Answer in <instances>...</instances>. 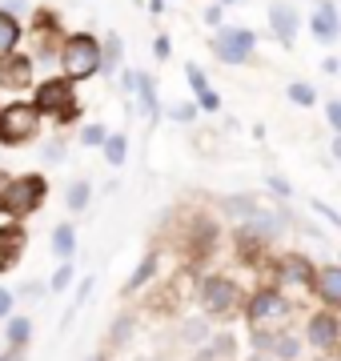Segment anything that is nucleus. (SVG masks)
I'll return each mask as SVG.
<instances>
[{
	"instance_id": "obj_24",
	"label": "nucleus",
	"mask_w": 341,
	"mask_h": 361,
	"mask_svg": "<svg viewBox=\"0 0 341 361\" xmlns=\"http://www.w3.org/2000/svg\"><path fill=\"white\" fill-rule=\"evenodd\" d=\"M269 345L277 349V357H297V337H293V334H277Z\"/></svg>"
},
{
	"instance_id": "obj_7",
	"label": "nucleus",
	"mask_w": 341,
	"mask_h": 361,
	"mask_svg": "<svg viewBox=\"0 0 341 361\" xmlns=\"http://www.w3.org/2000/svg\"><path fill=\"white\" fill-rule=\"evenodd\" d=\"M269 25H273V37L281 40V44H293V40H297V28H302V16H297L293 4L273 0V4H269Z\"/></svg>"
},
{
	"instance_id": "obj_1",
	"label": "nucleus",
	"mask_w": 341,
	"mask_h": 361,
	"mask_svg": "<svg viewBox=\"0 0 341 361\" xmlns=\"http://www.w3.org/2000/svg\"><path fill=\"white\" fill-rule=\"evenodd\" d=\"M61 68L68 80H85L101 68V40L89 32H73L61 40Z\"/></svg>"
},
{
	"instance_id": "obj_28",
	"label": "nucleus",
	"mask_w": 341,
	"mask_h": 361,
	"mask_svg": "<svg viewBox=\"0 0 341 361\" xmlns=\"http://www.w3.org/2000/svg\"><path fill=\"white\" fill-rule=\"evenodd\" d=\"M68 281H73V265L65 261V265L53 273V289H68Z\"/></svg>"
},
{
	"instance_id": "obj_47",
	"label": "nucleus",
	"mask_w": 341,
	"mask_h": 361,
	"mask_svg": "<svg viewBox=\"0 0 341 361\" xmlns=\"http://www.w3.org/2000/svg\"><path fill=\"white\" fill-rule=\"evenodd\" d=\"M137 4H141V0H137Z\"/></svg>"
},
{
	"instance_id": "obj_6",
	"label": "nucleus",
	"mask_w": 341,
	"mask_h": 361,
	"mask_svg": "<svg viewBox=\"0 0 341 361\" xmlns=\"http://www.w3.org/2000/svg\"><path fill=\"white\" fill-rule=\"evenodd\" d=\"M32 68H37V61L25 56V52H8V56H0V89L25 92L28 85H32Z\"/></svg>"
},
{
	"instance_id": "obj_26",
	"label": "nucleus",
	"mask_w": 341,
	"mask_h": 361,
	"mask_svg": "<svg viewBox=\"0 0 341 361\" xmlns=\"http://www.w3.org/2000/svg\"><path fill=\"white\" fill-rule=\"evenodd\" d=\"M125 149H129V141H125V137H105V157L113 161V165H120V161H125Z\"/></svg>"
},
{
	"instance_id": "obj_10",
	"label": "nucleus",
	"mask_w": 341,
	"mask_h": 361,
	"mask_svg": "<svg viewBox=\"0 0 341 361\" xmlns=\"http://www.w3.org/2000/svg\"><path fill=\"white\" fill-rule=\"evenodd\" d=\"M25 229H0V273L13 269L16 261H20V253H25Z\"/></svg>"
},
{
	"instance_id": "obj_32",
	"label": "nucleus",
	"mask_w": 341,
	"mask_h": 361,
	"mask_svg": "<svg viewBox=\"0 0 341 361\" xmlns=\"http://www.w3.org/2000/svg\"><path fill=\"white\" fill-rule=\"evenodd\" d=\"M129 329H132V322H129V317H120V322H117V329H113V345H120Z\"/></svg>"
},
{
	"instance_id": "obj_25",
	"label": "nucleus",
	"mask_w": 341,
	"mask_h": 361,
	"mask_svg": "<svg viewBox=\"0 0 341 361\" xmlns=\"http://www.w3.org/2000/svg\"><path fill=\"white\" fill-rule=\"evenodd\" d=\"M89 205V180H77L73 189H68V209L77 213V209H85Z\"/></svg>"
},
{
	"instance_id": "obj_34",
	"label": "nucleus",
	"mask_w": 341,
	"mask_h": 361,
	"mask_svg": "<svg viewBox=\"0 0 341 361\" xmlns=\"http://www.w3.org/2000/svg\"><path fill=\"white\" fill-rule=\"evenodd\" d=\"M185 337H189V341H201V337H205V325H201V322H189V325H185Z\"/></svg>"
},
{
	"instance_id": "obj_18",
	"label": "nucleus",
	"mask_w": 341,
	"mask_h": 361,
	"mask_svg": "<svg viewBox=\"0 0 341 361\" xmlns=\"http://www.w3.org/2000/svg\"><path fill=\"white\" fill-rule=\"evenodd\" d=\"M281 273H285L289 281H314V269H309L305 257H285L281 261Z\"/></svg>"
},
{
	"instance_id": "obj_39",
	"label": "nucleus",
	"mask_w": 341,
	"mask_h": 361,
	"mask_svg": "<svg viewBox=\"0 0 341 361\" xmlns=\"http://www.w3.org/2000/svg\"><path fill=\"white\" fill-rule=\"evenodd\" d=\"M205 20H209V25H221V4H213L209 13H205Z\"/></svg>"
},
{
	"instance_id": "obj_4",
	"label": "nucleus",
	"mask_w": 341,
	"mask_h": 361,
	"mask_svg": "<svg viewBox=\"0 0 341 361\" xmlns=\"http://www.w3.org/2000/svg\"><path fill=\"white\" fill-rule=\"evenodd\" d=\"M44 201V177L37 173H28L20 180H8V197H4V209L13 213V217H28L32 209Z\"/></svg>"
},
{
	"instance_id": "obj_46",
	"label": "nucleus",
	"mask_w": 341,
	"mask_h": 361,
	"mask_svg": "<svg viewBox=\"0 0 341 361\" xmlns=\"http://www.w3.org/2000/svg\"><path fill=\"white\" fill-rule=\"evenodd\" d=\"M221 4H237V0H221Z\"/></svg>"
},
{
	"instance_id": "obj_22",
	"label": "nucleus",
	"mask_w": 341,
	"mask_h": 361,
	"mask_svg": "<svg viewBox=\"0 0 341 361\" xmlns=\"http://www.w3.org/2000/svg\"><path fill=\"white\" fill-rule=\"evenodd\" d=\"M28 334H32V325L25 322V317H16V322H8V341H13V349H20L28 341Z\"/></svg>"
},
{
	"instance_id": "obj_13",
	"label": "nucleus",
	"mask_w": 341,
	"mask_h": 361,
	"mask_svg": "<svg viewBox=\"0 0 341 361\" xmlns=\"http://www.w3.org/2000/svg\"><path fill=\"white\" fill-rule=\"evenodd\" d=\"M277 313H285V301L277 293H257L249 305V317L253 322H265V317H277Z\"/></svg>"
},
{
	"instance_id": "obj_43",
	"label": "nucleus",
	"mask_w": 341,
	"mask_h": 361,
	"mask_svg": "<svg viewBox=\"0 0 341 361\" xmlns=\"http://www.w3.org/2000/svg\"><path fill=\"white\" fill-rule=\"evenodd\" d=\"M165 4L169 0H149V13H165Z\"/></svg>"
},
{
	"instance_id": "obj_29",
	"label": "nucleus",
	"mask_w": 341,
	"mask_h": 361,
	"mask_svg": "<svg viewBox=\"0 0 341 361\" xmlns=\"http://www.w3.org/2000/svg\"><path fill=\"white\" fill-rule=\"evenodd\" d=\"M80 141H85V145H101V141H105V129H101V125H85Z\"/></svg>"
},
{
	"instance_id": "obj_2",
	"label": "nucleus",
	"mask_w": 341,
	"mask_h": 361,
	"mask_svg": "<svg viewBox=\"0 0 341 361\" xmlns=\"http://www.w3.org/2000/svg\"><path fill=\"white\" fill-rule=\"evenodd\" d=\"M37 121H40L37 104H8V109H0V141L4 145L28 141L37 133Z\"/></svg>"
},
{
	"instance_id": "obj_30",
	"label": "nucleus",
	"mask_w": 341,
	"mask_h": 361,
	"mask_svg": "<svg viewBox=\"0 0 341 361\" xmlns=\"http://www.w3.org/2000/svg\"><path fill=\"white\" fill-rule=\"evenodd\" d=\"M173 116H177V121H197V104H177Z\"/></svg>"
},
{
	"instance_id": "obj_41",
	"label": "nucleus",
	"mask_w": 341,
	"mask_h": 361,
	"mask_svg": "<svg viewBox=\"0 0 341 361\" xmlns=\"http://www.w3.org/2000/svg\"><path fill=\"white\" fill-rule=\"evenodd\" d=\"M4 197H8V173H0V209H4Z\"/></svg>"
},
{
	"instance_id": "obj_19",
	"label": "nucleus",
	"mask_w": 341,
	"mask_h": 361,
	"mask_svg": "<svg viewBox=\"0 0 341 361\" xmlns=\"http://www.w3.org/2000/svg\"><path fill=\"white\" fill-rule=\"evenodd\" d=\"M249 229H253V233H261V237H277L281 221H277V213H261V209H257V213L249 217Z\"/></svg>"
},
{
	"instance_id": "obj_27",
	"label": "nucleus",
	"mask_w": 341,
	"mask_h": 361,
	"mask_svg": "<svg viewBox=\"0 0 341 361\" xmlns=\"http://www.w3.org/2000/svg\"><path fill=\"white\" fill-rule=\"evenodd\" d=\"M289 97H293L297 104H314V89L302 85V80H297V85H289Z\"/></svg>"
},
{
	"instance_id": "obj_44",
	"label": "nucleus",
	"mask_w": 341,
	"mask_h": 361,
	"mask_svg": "<svg viewBox=\"0 0 341 361\" xmlns=\"http://www.w3.org/2000/svg\"><path fill=\"white\" fill-rule=\"evenodd\" d=\"M0 361H20V349H13V353H4Z\"/></svg>"
},
{
	"instance_id": "obj_16",
	"label": "nucleus",
	"mask_w": 341,
	"mask_h": 361,
	"mask_svg": "<svg viewBox=\"0 0 341 361\" xmlns=\"http://www.w3.org/2000/svg\"><path fill=\"white\" fill-rule=\"evenodd\" d=\"M117 65H120V37L108 32L105 44H101V73H113Z\"/></svg>"
},
{
	"instance_id": "obj_5",
	"label": "nucleus",
	"mask_w": 341,
	"mask_h": 361,
	"mask_svg": "<svg viewBox=\"0 0 341 361\" xmlns=\"http://www.w3.org/2000/svg\"><path fill=\"white\" fill-rule=\"evenodd\" d=\"M37 109L40 113H56L61 121L65 116H77V104H73V85H68V77L61 80H44L37 89Z\"/></svg>"
},
{
	"instance_id": "obj_9",
	"label": "nucleus",
	"mask_w": 341,
	"mask_h": 361,
	"mask_svg": "<svg viewBox=\"0 0 341 361\" xmlns=\"http://www.w3.org/2000/svg\"><path fill=\"white\" fill-rule=\"evenodd\" d=\"M309 28H314V37L321 40V44H329V40H337V8H333V0H321L317 4L314 20H309Z\"/></svg>"
},
{
	"instance_id": "obj_21",
	"label": "nucleus",
	"mask_w": 341,
	"mask_h": 361,
	"mask_svg": "<svg viewBox=\"0 0 341 361\" xmlns=\"http://www.w3.org/2000/svg\"><path fill=\"white\" fill-rule=\"evenodd\" d=\"M185 77H189V85H193V97H205V92H209V80H205V73H201L197 65H193V61H189V65H185Z\"/></svg>"
},
{
	"instance_id": "obj_14",
	"label": "nucleus",
	"mask_w": 341,
	"mask_h": 361,
	"mask_svg": "<svg viewBox=\"0 0 341 361\" xmlns=\"http://www.w3.org/2000/svg\"><path fill=\"white\" fill-rule=\"evenodd\" d=\"M314 281H317V289H321V297H326L329 305H341V269H321Z\"/></svg>"
},
{
	"instance_id": "obj_35",
	"label": "nucleus",
	"mask_w": 341,
	"mask_h": 361,
	"mask_svg": "<svg viewBox=\"0 0 341 361\" xmlns=\"http://www.w3.org/2000/svg\"><path fill=\"white\" fill-rule=\"evenodd\" d=\"M329 125H333V129L341 133V101H333V104H329Z\"/></svg>"
},
{
	"instance_id": "obj_3",
	"label": "nucleus",
	"mask_w": 341,
	"mask_h": 361,
	"mask_svg": "<svg viewBox=\"0 0 341 361\" xmlns=\"http://www.w3.org/2000/svg\"><path fill=\"white\" fill-rule=\"evenodd\" d=\"M253 49H257V37H253L249 28H221L213 37V52L225 65H245L253 56Z\"/></svg>"
},
{
	"instance_id": "obj_37",
	"label": "nucleus",
	"mask_w": 341,
	"mask_h": 361,
	"mask_svg": "<svg viewBox=\"0 0 341 361\" xmlns=\"http://www.w3.org/2000/svg\"><path fill=\"white\" fill-rule=\"evenodd\" d=\"M8 313H13V293L0 289V317H8Z\"/></svg>"
},
{
	"instance_id": "obj_45",
	"label": "nucleus",
	"mask_w": 341,
	"mask_h": 361,
	"mask_svg": "<svg viewBox=\"0 0 341 361\" xmlns=\"http://www.w3.org/2000/svg\"><path fill=\"white\" fill-rule=\"evenodd\" d=\"M333 157H337V161H341V137H337V141H333Z\"/></svg>"
},
{
	"instance_id": "obj_38",
	"label": "nucleus",
	"mask_w": 341,
	"mask_h": 361,
	"mask_svg": "<svg viewBox=\"0 0 341 361\" xmlns=\"http://www.w3.org/2000/svg\"><path fill=\"white\" fill-rule=\"evenodd\" d=\"M4 13H25V0H4Z\"/></svg>"
},
{
	"instance_id": "obj_42",
	"label": "nucleus",
	"mask_w": 341,
	"mask_h": 361,
	"mask_svg": "<svg viewBox=\"0 0 341 361\" xmlns=\"http://www.w3.org/2000/svg\"><path fill=\"white\" fill-rule=\"evenodd\" d=\"M44 161H61V145H49L44 149Z\"/></svg>"
},
{
	"instance_id": "obj_23",
	"label": "nucleus",
	"mask_w": 341,
	"mask_h": 361,
	"mask_svg": "<svg viewBox=\"0 0 341 361\" xmlns=\"http://www.w3.org/2000/svg\"><path fill=\"white\" fill-rule=\"evenodd\" d=\"M153 273H157V257H153V253H149V257L141 261V265H137V273H132V289H141L144 281H149V277H153Z\"/></svg>"
},
{
	"instance_id": "obj_17",
	"label": "nucleus",
	"mask_w": 341,
	"mask_h": 361,
	"mask_svg": "<svg viewBox=\"0 0 341 361\" xmlns=\"http://www.w3.org/2000/svg\"><path fill=\"white\" fill-rule=\"evenodd\" d=\"M73 245H77V233H73V225H56L53 233V253L56 257H73Z\"/></svg>"
},
{
	"instance_id": "obj_15",
	"label": "nucleus",
	"mask_w": 341,
	"mask_h": 361,
	"mask_svg": "<svg viewBox=\"0 0 341 361\" xmlns=\"http://www.w3.org/2000/svg\"><path fill=\"white\" fill-rule=\"evenodd\" d=\"M137 97H141V109H144V116H149V121H157L161 116V104H157V85H153V80L144 77H137Z\"/></svg>"
},
{
	"instance_id": "obj_12",
	"label": "nucleus",
	"mask_w": 341,
	"mask_h": 361,
	"mask_svg": "<svg viewBox=\"0 0 341 361\" xmlns=\"http://www.w3.org/2000/svg\"><path fill=\"white\" fill-rule=\"evenodd\" d=\"M16 44H20V20H16L13 13L0 8V56L16 52Z\"/></svg>"
},
{
	"instance_id": "obj_11",
	"label": "nucleus",
	"mask_w": 341,
	"mask_h": 361,
	"mask_svg": "<svg viewBox=\"0 0 341 361\" xmlns=\"http://www.w3.org/2000/svg\"><path fill=\"white\" fill-rule=\"evenodd\" d=\"M309 341H314L317 349H329V345H333V341H337V325H333V317L317 313L314 322H309Z\"/></svg>"
},
{
	"instance_id": "obj_40",
	"label": "nucleus",
	"mask_w": 341,
	"mask_h": 361,
	"mask_svg": "<svg viewBox=\"0 0 341 361\" xmlns=\"http://www.w3.org/2000/svg\"><path fill=\"white\" fill-rule=\"evenodd\" d=\"M269 185H273V193H281V197L289 193V185H285V180H281V177H269Z\"/></svg>"
},
{
	"instance_id": "obj_20",
	"label": "nucleus",
	"mask_w": 341,
	"mask_h": 361,
	"mask_svg": "<svg viewBox=\"0 0 341 361\" xmlns=\"http://www.w3.org/2000/svg\"><path fill=\"white\" fill-rule=\"evenodd\" d=\"M225 213H233V217H253V213H257V201H253V197H225Z\"/></svg>"
},
{
	"instance_id": "obj_33",
	"label": "nucleus",
	"mask_w": 341,
	"mask_h": 361,
	"mask_svg": "<svg viewBox=\"0 0 341 361\" xmlns=\"http://www.w3.org/2000/svg\"><path fill=\"white\" fill-rule=\"evenodd\" d=\"M201 109H209V113H217V109H221V97H217V92H205V97H201Z\"/></svg>"
},
{
	"instance_id": "obj_31",
	"label": "nucleus",
	"mask_w": 341,
	"mask_h": 361,
	"mask_svg": "<svg viewBox=\"0 0 341 361\" xmlns=\"http://www.w3.org/2000/svg\"><path fill=\"white\" fill-rule=\"evenodd\" d=\"M169 49H173L169 37H157V40H153V56H157V61H165V56H169Z\"/></svg>"
},
{
	"instance_id": "obj_8",
	"label": "nucleus",
	"mask_w": 341,
	"mask_h": 361,
	"mask_svg": "<svg viewBox=\"0 0 341 361\" xmlns=\"http://www.w3.org/2000/svg\"><path fill=\"white\" fill-rule=\"evenodd\" d=\"M233 285L225 281V277H209V281L201 285V301H205V310L213 317H225V313L233 310Z\"/></svg>"
},
{
	"instance_id": "obj_36",
	"label": "nucleus",
	"mask_w": 341,
	"mask_h": 361,
	"mask_svg": "<svg viewBox=\"0 0 341 361\" xmlns=\"http://www.w3.org/2000/svg\"><path fill=\"white\" fill-rule=\"evenodd\" d=\"M137 77H141V73H125V77H120V89H129V92H137Z\"/></svg>"
}]
</instances>
